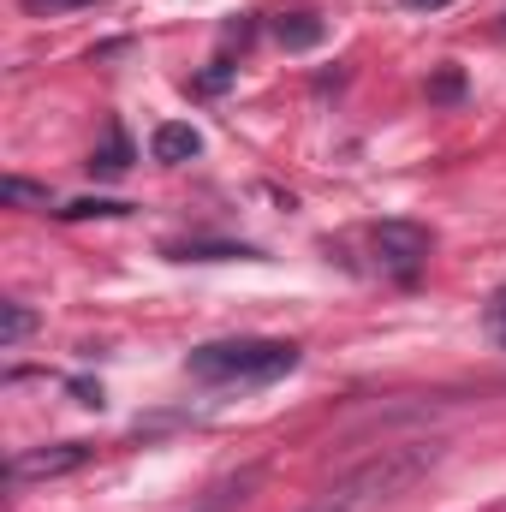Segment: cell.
Here are the masks:
<instances>
[{
  "mask_svg": "<svg viewBox=\"0 0 506 512\" xmlns=\"http://www.w3.org/2000/svg\"><path fill=\"white\" fill-rule=\"evenodd\" d=\"M310 512H322V507H310Z\"/></svg>",
  "mask_w": 506,
  "mask_h": 512,
  "instance_id": "cell-16",
  "label": "cell"
},
{
  "mask_svg": "<svg viewBox=\"0 0 506 512\" xmlns=\"http://www.w3.org/2000/svg\"><path fill=\"white\" fill-rule=\"evenodd\" d=\"M370 251H376V262L387 274L411 280V274L429 262L435 239H429V227H417V221H381V227H370Z\"/></svg>",
  "mask_w": 506,
  "mask_h": 512,
  "instance_id": "cell-3",
  "label": "cell"
},
{
  "mask_svg": "<svg viewBox=\"0 0 506 512\" xmlns=\"http://www.w3.org/2000/svg\"><path fill=\"white\" fill-rule=\"evenodd\" d=\"M0 197H6V203H48V191H42V185H30V179H6V185H0Z\"/></svg>",
  "mask_w": 506,
  "mask_h": 512,
  "instance_id": "cell-12",
  "label": "cell"
},
{
  "mask_svg": "<svg viewBox=\"0 0 506 512\" xmlns=\"http://www.w3.org/2000/svg\"><path fill=\"white\" fill-rule=\"evenodd\" d=\"M435 96L453 102V96H459V72H441V78H435Z\"/></svg>",
  "mask_w": 506,
  "mask_h": 512,
  "instance_id": "cell-13",
  "label": "cell"
},
{
  "mask_svg": "<svg viewBox=\"0 0 506 512\" xmlns=\"http://www.w3.org/2000/svg\"><path fill=\"white\" fill-rule=\"evenodd\" d=\"M280 42H286V48H316V42H322V24L304 18V12H298V18H280Z\"/></svg>",
  "mask_w": 506,
  "mask_h": 512,
  "instance_id": "cell-6",
  "label": "cell"
},
{
  "mask_svg": "<svg viewBox=\"0 0 506 512\" xmlns=\"http://www.w3.org/2000/svg\"><path fill=\"white\" fill-rule=\"evenodd\" d=\"M483 328H489V340L506 352V286L489 298V310H483Z\"/></svg>",
  "mask_w": 506,
  "mask_h": 512,
  "instance_id": "cell-10",
  "label": "cell"
},
{
  "mask_svg": "<svg viewBox=\"0 0 506 512\" xmlns=\"http://www.w3.org/2000/svg\"><path fill=\"white\" fill-rule=\"evenodd\" d=\"M429 465H435V447H381L376 459H364L352 477H340L316 507L322 512H376L393 495H405Z\"/></svg>",
  "mask_w": 506,
  "mask_h": 512,
  "instance_id": "cell-2",
  "label": "cell"
},
{
  "mask_svg": "<svg viewBox=\"0 0 506 512\" xmlns=\"http://www.w3.org/2000/svg\"><path fill=\"white\" fill-rule=\"evenodd\" d=\"M298 370L292 340H209L185 358V376L209 387H268Z\"/></svg>",
  "mask_w": 506,
  "mask_h": 512,
  "instance_id": "cell-1",
  "label": "cell"
},
{
  "mask_svg": "<svg viewBox=\"0 0 506 512\" xmlns=\"http://www.w3.org/2000/svg\"><path fill=\"white\" fill-rule=\"evenodd\" d=\"M405 6H417V12H441V6H453V0H405Z\"/></svg>",
  "mask_w": 506,
  "mask_h": 512,
  "instance_id": "cell-14",
  "label": "cell"
},
{
  "mask_svg": "<svg viewBox=\"0 0 506 512\" xmlns=\"http://www.w3.org/2000/svg\"><path fill=\"white\" fill-rule=\"evenodd\" d=\"M149 149H155V161H167V167H179V161H191L197 149H203V137L191 126H161L149 137Z\"/></svg>",
  "mask_w": 506,
  "mask_h": 512,
  "instance_id": "cell-5",
  "label": "cell"
},
{
  "mask_svg": "<svg viewBox=\"0 0 506 512\" xmlns=\"http://www.w3.org/2000/svg\"><path fill=\"white\" fill-rule=\"evenodd\" d=\"M84 459H90V447H84V441L24 447V453H12V489H30V483H42V477H66V471H78Z\"/></svg>",
  "mask_w": 506,
  "mask_h": 512,
  "instance_id": "cell-4",
  "label": "cell"
},
{
  "mask_svg": "<svg viewBox=\"0 0 506 512\" xmlns=\"http://www.w3.org/2000/svg\"><path fill=\"white\" fill-rule=\"evenodd\" d=\"M131 203H108V197H84V203H72V209H60L66 221H78V215H126Z\"/></svg>",
  "mask_w": 506,
  "mask_h": 512,
  "instance_id": "cell-11",
  "label": "cell"
},
{
  "mask_svg": "<svg viewBox=\"0 0 506 512\" xmlns=\"http://www.w3.org/2000/svg\"><path fill=\"white\" fill-rule=\"evenodd\" d=\"M126 161H131V143L120 137V131L102 143V155H90V167H96V173H126Z\"/></svg>",
  "mask_w": 506,
  "mask_h": 512,
  "instance_id": "cell-8",
  "label": "cell"
},
{
  "mask_svg": "<svg viewBox=\"0 0 506 512\" xmlns=\"http://www.w3.org/2000/svg\"><path fill=\"white\" fill-rule=\"evenodd\" d=\"M36 6H84V0H36Z\"/></svg>",
  "mask_w": 506,
  "mask_h": 512,
  "instance_id": "cell-15",
  "label": "cell"
},
{
  "mask_svg": "<svg viewBox=\"0 0 506 512\" xmlns=\"http://www.w3.org/2000/svg\"><path fill=\"white\" fill-rule=\"evenodd\" d=\"M179 262H221V256H256L251 245H173Z\"/></svg>",
  "mask_w": 506,
  "mask_h": 512,
  "instance_id": "cell-7",
  "label": "cell"
},
{
  "mask_svg": "<svg viewBox=\"0 0 506 512\" xmlns=\"http://www.w3.org/2000/svg\"><path fill=\"white\" fill-rule=\"evenodd\" d=\"M0 310H6V322H0V346L12 352V346H18V340L30 334V310H24L18 298H12V304H0Z\"/></svg>",
  "mask_w": 506,
  "mask_h": 512,
  "instance_id": "cell-9",
  "label": "cell"
}]
</instances>
